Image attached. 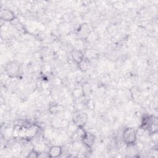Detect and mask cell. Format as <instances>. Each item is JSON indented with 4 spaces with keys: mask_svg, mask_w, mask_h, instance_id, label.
Instances as JSON below:
<instances>
[{
    "mask_svg": "<svg viewBox=\"0 0 158 158\" xmlns=\"http://www.w3.org/2000/svg\"><path fill=\"white\" fill-rule=\"evenodd\" d=\"M123 141L128 146L133 145L136 140V132L133 128H127L122 135Z\"/></svg>",
    "mask_w": 158,
    "mask_h": 158,
    "instance_id": "1",
    "label": "cell"
},
{
    "mask_svg": "<svg viewBox=\"0 0 158 158\" xmlns=\"http://www.w3.org/2000/svg\"><path fill=\"white\" fill-rule=\"evenodd\" d=\"M20 69V63L17 61H12L9 62L6 67V71L7 74L10 77H17Z\"/></svg>",
    "mask_w": 158,
    "mask_h": 158,
    "instance_id": "2",
    "label": "cell"
},
{
    "mask_svg": "<svg viewBox=\"0 0 158 158\" xmlns=\"http://www.w3.org/2000/svg\"><path fill=\"white\" fill-rule=\"evenodd\" d=\"M73 122L79 128H83L87 122L88 117L84 112H78L74 114Z\"/></svg>",
    "mask_w": 158,
    "mask_h": 158,
    "instance_id": "3",
    "label": "cell"
},
{
    "mask_svg": "<svg viewBox=\"0 0 158 158\" xmlns=\"http://www.w3.org/2000/svg\"><path fill=\"white\" fill-rule=\"evenodd\" d=\"M1 19L5 21H12L15 19L14 13L9 9H2L0 14Z\"/></svg>",
    "mask_w": 158,
    "mask_h": 158,
    "instance_id": "4",
    "label": "cell"
},
{
    "mask_svg": "<svg viewBox=\"0 0 158 158\" xmlns=\"http://www.w3.org/2000/svg\"><path fill=\"white\" fill-rule=\"evenodd\" d=\"M71 56L74 61L78 64L84 59L83 52L79 49H73L71 52Z\"/></svg>",
    "mask_w": 158,
    "mask_h": 158,
    "instance_id": "5",
    "label": "cell"
},
{
    "mask_svg": "<svg viewBox=\"0 0 158 158\" xmlns=\"http://www.w3.org/2000/svg\"><path fill=\"white\" fill-rule=\"evenodd\" d=\"M83 144L86 146L87 147H90L94 141V136L89 133H85V136L81 139Z\"/></svg>",
    "mask_w": 158,
    "mask_h": 158,
    "instance_id": "6",
    "label": "cell"
},
{
    "mask_svg": "<svg viewBox=\"0 0 158 158\" xmlns=\"http://www.w3.org/2000/svg\"><path fill=\"white\" fill-rule=\"evenodd\" d=\"M62 153V148L60 146H55L50 148L49 151V156L57 157Z\"/></svg>",
    "mask_w": 158,
    "mask_h": 158,
    "instance_id": "7",
    "label": "cell"
},
{
    "mask_svg": "<svg viewBox=\"0 0 158 158\" xmlns=\"http://www.w3.org/2000/svg\"><path fill=\"white\" fill-rule=\"evenodd\" d=\"M88 63L87 62L86 60L85 59H83L79 64H78V67L80 69V70L81 71H86L88 70Z\"/></svg>",
    "mask_w": 158,
    "mask_h": 158,
    "instance_id": "8",
    "label": "cell"
}]
</instances>
